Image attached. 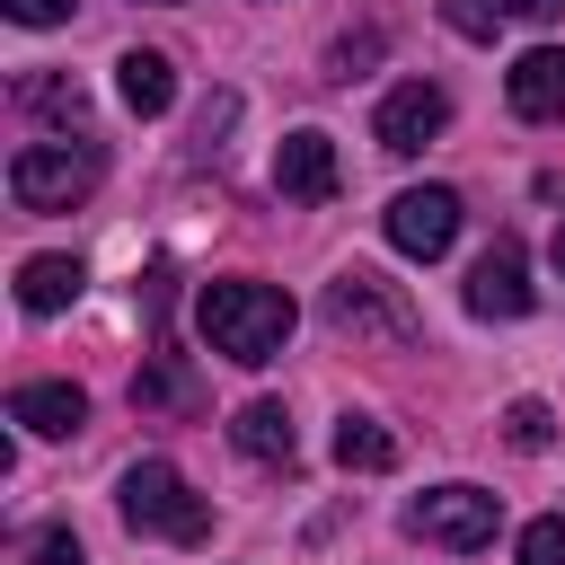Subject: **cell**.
Returning <instances> with one entry per match:
<instances>
[{
    "instance_id": "obj_18",
    "label": "cell",
    "mask_w": 565,
    "mask_h": 565,
    "mask_svg": "<svg viewBox=\"0 0 565 565\" xmlns=\"http://www.w3.org/2000/svg\"><path fill=\"white\" fill-rule=\"evenodd\" d=\"M521 565H565V521H556V512L521 530Z\"/></svg>"
},
{
    "instance_id": "obj_9",
    "label": "cell",
    "mask_w": 565,
    "mask_h": 565,
    "mask_svg": "<svg viewBox=\"0 0 565 565\" xmlns=\"http://www.w3.org/2000/svg\"><path fill=\"white\" fill-rule=\"evenodd\" d=\"M503 97H512V115H530V124H565V53H556V44H530V53L503 71Z\"/></svg>"
},
{
    "instance_id": "obj_16",
    "label": "cell",
    "mask_w": 565,
    "mask_h": 565,
    "mask_svg": "<svg viewBox=\"0 0 565 565\" xmlns=\"http://www.w3.org/2000/svg\"><path fill=\"white\" fill-rule=\"evenodd\" d=\"M132 406H194V371L159 353V362H150L141 380H132Z\"/></svg>"
},
{
    "instance_id": "obj_22",
    "label": "cell",
    "mask_w": 565,
    "mask_h": 565,
    "mask_svg": "<svg viewBox=\"0 0 565 565\" xmlns=\"http://www.w3.org/2000/svg\"><path fill=\"white\" fill-rule=\"evenodd\" d=\"M0 9H9L18 26H62V18L79 9V0H0Z\"/></svg>"
},
{
    "instance_id": "obj_14",
    "label": "cell",
    "mask_w": 565,
    "mask_h": 565,
    "mask_svg": "<svg viewBox=\"0 0 565 565\" xmlns=\"http://www.w3.org/2000/svg\"><path fill=\"white\" fill-rule=\"evenodd\" d=\"M79 282H88V274H79V256H26V265H18V300H26L35 318L71 309V300H79Z\"/></svg>"
},
{
    "instance_id": "obj_17",
    "label": "cell",
    "mask_w": 565,
    "mask_h": 565,
    "mask_svg": "<svg viewBox=\"0 0 565 565\" xmlns=\"http://www.w3.org/2000/svg\"><path fill=\"white\" fill-rule=\"evenodd\" d=\"M503 441H512V450H547V441H556V415H547L539 397H512V406H503Z\"/></svg>"
},
{
    "instance_id": "obj_21",
    "label": "cell",
    "mask_w": 565,
    "mask_h": 565,
    "mask_svg": "<svg viewBox=\"0 0 565 565\" xmlns=\"http://www.w3.org/2000/svg\"><path fill=\"white\" fill-rule=\"evenodd\" d=\"M26 565H88V556H79V539H71V530H44V539L26 547Z\"/></svg>"
},
{
    "instance_id": "obj_3",
    "label": "cell",
    "mask_w": 565,
    "mask_h": 565,
    "mask_svg": "<svg viewBox=\"0 0 565 565\" xmlns=\"http://www.w3.org/2000/svg\"><path fill=\"white\" fill-rule=\"evenodd\" d=\"M9 194H18V212H71L97 194V150L88 141H26L9 159Z\"/></svg>"
},
{
    "instance_id": "obj_15",
    "label": "cell",
    "mask_w": 565,
    "mask_h": 565,
    "mask_svg": "<svg viewBox=\"0 0 565 565\" xmlns=\"http://www.w3.org/2000/svg\"><path fill=\"white\" fill-rule=\"evenodd\" d=\"M335 468H353V477H380V468H397V441H388L371 415H344V424H335Z\"/></svg>"
},
{
    "instance_id": "obj_11",
    "label": "cell",
    "mask_w": 565,
    "mask_h": 565,
    "mask_svg": "<svg viewBox=\"0 0 565 565\" xmlns=\"http://www.w3.org/2000/svg\"><path fill=\"white\" fill-rule=\"evenodd\" d=\"M9 424H26V433H44V441H62V433H79V424H88V397H79L71 380H26V388L9 397Z\"/></svg>"
},
{
    "instance_id": "obj_24",
    "label": "cell",
    "mask_w": 565,
    "mask_h": 565,
    "mask_svg": "<svg viewBox=\"0 0 565 565\" xmlns=\"http://www.w3.org/2000/svg\"><path fill=\"white\" fill-rule=\"evenodd\" d=\"M494 9H512V18H530V26H547V18H565V0H494Z\"/></svg>"
},
{
    "instance_id": "obj_20",
    "label": "cell",
    "mask_w": 565,
    "mask_h": 565,
    "mask_svg": "<svg viewBox=\"0 0 565 565\" xmlns=\"http://www.w3.org/2000/svg\"><path fill=\"white\" fill-rule=\"evenodd\" d=\"M230 124H238V97L221 88V97H203V115H194V141H221Z\"/></svg>"
},
{
    "instance_id": "obj_8",
    "label": "cell",
    "mask_w": 565,
    "mask_h": 565,
    "mask_svg": "<svg viewBox=\"0 0 565 565\" xmlns=\"http://www.w3.org/2000/svg\"><path fill=\"white\" fill-rule=\"evenodd\" d=\"M539 291H530V265H521V247L512 238H494L477 265H468V318H521Z\"/></svg>"
},
{
    "instance_id": "obj_7",
    "label": "cell",
    "mask_w": 565,
    "mask_h": 565,
    "mask_svg": "<svg viewBox=\"0 0 565 565\" xmlns=\"http://www.w3.org/2000/svg\"><path fill=\"white\" fill-rule=\"evenodd\" d=\"M441 124H450V97H441L433 79H397V88L380 97V115H371L380 150H397V159H415V150H424Z\"/></svg>"
},
{
    "instance_id": "obj_23",
    "label": "cell",
    "mask_w": 565,
    "mask_h": 565,
    "mask_svg": "<svg viewBox=\"0 0 565 565\" xmlns=\"http://www.w3.org/2000/svg\"><path fill=\"white\" fill-rule=\"evenodd\" d=\"M441 18H450V26H459V35H477V44H486V35H494V18H486V0H450V9H441Z\"/></svg>"
},
{
    "instance_id": "obj_5",
    "label": "cell",
    "mask_w": 565,
    "mask_h": 565,
    "mask_svg": "<svg viewBox=\"0 0 565 565\" xmlns=\"http://www.w3.org/2000/svg\"><path fill=\"white\" fill-rule=\"evenodd\" d=\"M406 530L433 539V547H486V539L503 530V503H494L486 486H433V494L406 503Z\"/></svg>"
},
{
    "instance_id": "obj_10",
    "label": "cell",
    "mask_w": 565,
    "mask_h": 565,
    "mask_svg": "<svg viewBox=\"0 0 565 565\" xmlns=\"http://www.w3.org/2000/svg\"><path fill=\"white\" fill-rule=\"evenodd\" d=\"M274 185H282L291 203H327V194H335V141H327V132H291V141L274 150Z\"/></svg>"
},
{
    "instance_id": "obj_19",
    "label": "cell",
    "mask_w": 565,
    "mask_h": 565,
    "mask_svg": "<svg viewBox=\"0 0 565 565\" xmlns=\"http://www.w3.org/2000/svg\"><path fill=\"white\" fill-rule=\"evenodd\" d=\"M18 97H26L35 115H79V79H26Z\"/></svg>"
},
{
    "instance_id": "obj_25",
    "label": "cell",
    "mask_w": 565,
    "mask_h": 565,
    "mask_svg": "<svg viewBox=\"0 0 565 565\" xmlns=\"http://www.w3.org/2000/svg\"><path fill=\"white\" fill-rule=\"evenodd\" d=\"M547 265H556V274H565V221H556V238H547Z\"/></svg>"
},
{
    "instance_id": "obj_13",
    "label": "cell",
    "mask_w": 565,
    "mask_h": 565,
    "mask_svg": "<svg viewBox=\"0 0 565 565\" xmlns=\"http://www.w3.org/2000/svg\"><path fill=\"white\" fill-rule=\"evenodd\" d=\"M115 97H124L132 115H168V106H177V71H168V53L132 44V53L115 62Z\"/></svg>"
},
{
    "instance_id": "obj_2",
    "label": "cell",
    "mask_w": 565,
    "mask_h": 565,
    "mask_svg": "<svg viewBox=\"0 0 565 565\" xmlns=\"http://www.w3.org/2000/svg\"><path fill=\"white\" fill-rule=\"evenodd\" d=\"M115 512H124V530H141V539H177V547L212 539V503H203L168 459H132V468H124Z\"/></svg>"
},
{
    "instance_id": "obj_12",
    "label": "cell",
    "mask_w": 565,
    "mask_h": 565,
    "mask_svg": "<svg viewBox=\"0 0 565 565\" xmlns=\"http://www.w3.org/2000/svg\"><path fill=\"white\" fill-rule=\"evenodd\" d=\"M230 441H238L247 459H265V468H291V450H300V433H291L282 397H247V406H238V424H230Z\"/></svg>"
},
{
    "instance_id": "obj_1",
    "label": "cell",
    "mask_w": 565,
    "mask_h": 565,
    "mask_svg": "<svg viewBox=\"0 0 565 565\" xmlns=\"http://www.w3.org/2000/svg\"><path fill=\"white\" fill-rule=\"evenodd\" d=\"M291 291H274V282H203L194 291V327H203V344L212 353H230V362H274L282 344H291Z\"/></svg>"
},
{
    "instance_id": "obj_6",
    "label": "cell",
    "mask_w": 565,
    "mask_h": 565,
    "mask_svg": "<svg viewBox=\"0 0 565 565\" xmlns=\"http://www.w3.org/2000/svg\"><path fill=\"white\" fill-rule=\"evenodd\" d=\"M380 230H388V247H397V256L433 265V256L459 238V194H450V185H406V194L388 203V221H380Z\"/></svg>"
},
{
    "instance_id": "obj_4",
    "label": "cell",
    "mask_w": 565,
    "mask_h": 565,
    "mask_svg": "<svg viewBox=\"0 0 565 565\" xmlns=\"http://www.w3.org/2000/svg\"><path fill=\"white\" fill-rule=\"evenodd\" d=\"M327 327L353 335V344H415V309L397 300V282H380L362 265H344L327 282Z\"/></svg>"
}]
</instances>
